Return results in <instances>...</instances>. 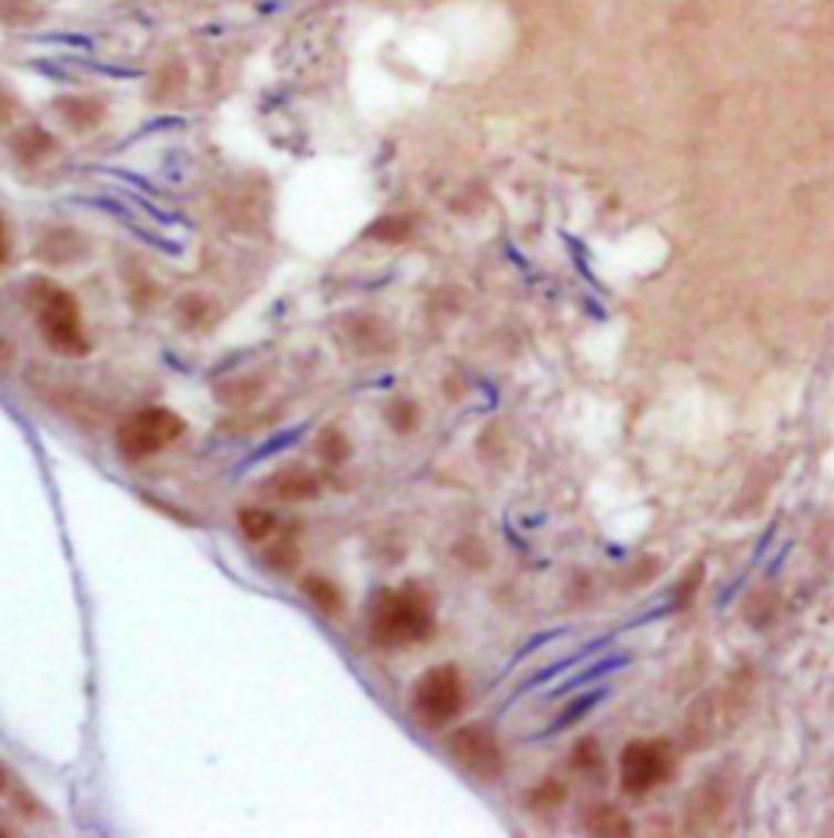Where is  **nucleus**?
<instances>
[{
  "label": "nucleus",
  "mask_w": 834,
  "mask_h": 838,
  "mask_svg": "<svg viewBox=\"0 0 834 838\" xmlns=\"http://www.w3.org/2000/svg\"><path fill=\"white\" fill-rule=\"evenodd\" d=\"M56 112H60V118L72 131H92L95 124H102V118H105L102 99H92V95H65V99L56 102Z\"/></svg>",
  "instance_id": "0eeeda50"
},
{
  "label": "nucleus",
  "mask_w": 834,
  "mask_h": 838,
  "mask_svg": "<svg viewBox=\"0 0 834 838\" xmlns=\"http://www.w3.org/2000/svg\"><path fill=\"white\" fill-rule=\"evenodd\" d=\"M3 783H7V774H3V770H0V789H3Z\"/></svg>",
  "instance_id": "5701e85b"
},
{
  "label": "nucleus",
  "mask_w": 834,
  "mask_h": 838,
  "mask_svg": "<svg viewBox=\"0 0 834 838\" xmlns=\"http://www.w3.org/2000/svg\"><path fill=\"white\" fill-rule=\"evenodd\" d=\"M571 757H574L571 761L574 770H581V774H603V754H600V747H596L594 741H581Z\"/></svg>",
  "instance_id": "dca6fc26"
},
{
  "label": "nucleus",
  "mask_w": 834,
  "mask_h": 838,
  "mask_svg": "<svg viewBox=\"0 0 834 838\" xmlns=\"http://www.w3.org/2000/svg\"><path fill=\"white\" fill-rule=\"evenodd\" d=\"M671 767H675V757L665 741H636L623 751V764H619L623 789L629 796H646L658 783L668 779Z\"/></svg>",
  "instance_id": "423d86ee"
},
{
  "label": "nucleus",
  "mask_w": 834,
  "mask_h": 838,
  "mask_svg": "<svg viewBox=\"0 0 834 838\" xmlns=\"http://www.w3.org/2000/svg\"><path fill=\"white\" fill-rule=\"evenodd\" d=\"M408 223L405 219H382L375 229H372V236L375 239H382V241H405L408 239Z\"/></svg>",
  "instance_id": "a211bd4d"
},
{
  "label": "nucleus",
  "mask_w": 834,
  "mask_h": 838,
  "mask_svg": "<svg viewBox=\"0 0 834 838\" xmlns=\"http://www.w3.org/2000/svg\"><path fill=\"white\" fill-rule=\"evenodd\" d=\"M43 245H56L60 251L50 258L53 265H72L82 251H72V245H82V239H79V232H72V229H56V232H50L46 239H43Z\"/></svg>",
  "instance_id": "2eb2a0df"
},
{
  "label": "nucleus",
  "mask_w": 834,
  "mask_h": 838,
  "mask_svg": "<svg viewBox=\"0 0 834 838\" xmlns=\"http://www.w3.org/2000/svg\"><path fill=\"white\" fill-rule=\"evenodd\" d=\"M368 623H372V637L382 646H408L430 637L434 613L417 588H398V591H382L375 598Z\"/></svg>",
  "instance_id": "f257e3e1"
},
{
  "label": "nucleus",
  "mask_w": 834,
  "mask_h": 838,
  "mask_svg": "<svg viewBox=\"0 0 834 838\" xmlns=\"http://www.w3.org/2000/svg\"><path fill=\"white\" fill-rule=\"evenodd\" d=\"M268 489L278 496V499H288V503H298V499H316L320 496V479L300 467H288L281 470L278 477L268 479Z\"/></svg>",
  "instance_id": "6e6552de"
},
{
  "label": "nucleus",
  "mask_w": 834,
  "mask_h": 838,
  "mask_svg": "<svg viewBox=\"0 0 834 838\" xmlns=\"http://www.w3.org/2000/svg\"><path fill=\"white\" fill-rule=\"evenodd\" d=\"M350 454H353V444H350V437H346L343 431L330 427V431L320 434V457H323L326 464H343Z\"/></svg>",
  "instance_id": "4468645a"
},
{
  "label": "nucleus",
  "mask_w": 834,
  "mask_h": 838,
  "mask_svg": "<svg viewBox=\"0 0 834 838\" xmlns=\"http://www.w3.org/2000/svg\"><path fill=\"white\" fill-rule=\"evenodd\" d=\"M239 529L244 532V539L264 541L278 532V519H274V513H268V509H241Z\"/></svg>",
  "instance_id": "9b49d317"
},
{
  "label": "nucleus",
  "mask_w": 834,
  "mask_h": 838,
  "mask_svg": "<svg viewBox=\"0 0 834 838\" xmlns=\"http://www.w3.org/2000/svg\"><path fill=\"white\" fill-rule=\"evenodd\" d=\"M10 151H13L23 164H37V161H43V157L53 151V137H50V131L30 124V127H20V131L10 137Z\"/></svg>",
  "instance_id": "1a4fd4ad"
},
{
  "label": "nucleus",
  "mask_w": 834,
  "mask_h": 838,
  "mask_svg": "<svg viewBox=\"0 0 834 838\" xmlns=\"http://www.w3.org/2000/svg\"><path fill=\"white\" fill-rule=\"evenodd\" d=\"M415 708L427 724H447L463 708V682L454 665L427 669L415 685Z\"/></svg>",
  "instance_id": "20e7f679"
},
{
  "label": "nucleus",
  "mask_w": 834,
  "mask_h": 838,
  "mask_svg": "<svg viewBox=\"0 0 834 838\" xmlns=\"http://www.w3.org/2000/svg\"><path fill=\"white\" fill-rule=\"evenodd\" d=\"M10 360H13V353H10V346H7V343L0 340V365H7Z\"/></svg>",
  "instance_id": "4be33fe9"
},
{
  "label": "nucleus",
  "mask_w": 834,
  "mask_h": 838,
  "mask_svg": "<svg viewBox=\"0 0 834 838\" xmlns=\"http://www.w3.org/2000/svg\"><path fill=\"white\" fill-rule=\"evenodd\" d=\"M454 761L479 779H499L505 770V757L499 747V737L486 724H463L447 741Z\"/></svg>",
  "instance_id": "39448f33"
},
{
  "label": "nucleus",
  "mask_w": 834,
  "mask_h": 838,
  "mask_svg": "<svg viewBox=\"0 0 834 838\" xmlns=\"http://www.w3.org/2000/svg\"><path fill=\"white\" fill-rule=\"evenodd\" d=\"M587 829L596 832V836H626V832H629V823H626V816H619L613 806H596L594 813L587 816Z\"/></svg>",
  "instance_id": "f8f14e48"
},
{
  "label": "nucleus",
  "mask_w": 834,
  "mask_h": 838,
  "mask_svg": "<svg viewBox=\"0 0 834 838\" xmlns=\"http://www.w3.org/2000/svg\"><path fill=\"white\" fill-rule=\"evenodd\" d=\"M388 421H392L395 431H411L417 424V408L411 402H402V399H398V402L388 408Z\"/></svg>",
  "instance_id": "f3484780"
},
{
  "label": "nucleus",
  "mask_w": 834,
  "mask_h": 838,
  "mask_svg": "<svg viewBox=\"0 0 834 838\" xmlns=\"http://www.w3.org/2000/svg\"><path fill=\"white\" fill-rule=\"evenodd\" d=\"M13 115H17V99L0 85V127H7L13 121Z\"/></svg>",
  "instance_id": "aec40b11"
},
{
  "label": "nucleus",
  "mask_w": 834,
  "mask_h": 838,
  "mask_svg": "<svg viewBox=\"0 0 834 838\" xmlns=\"http://www.w3.org/2000/svg\"><path fill=\"white\" fill-rule=\"evenodd\" d=\"M268 561H271L274 568H294V561H298V551H294V545H291V541H284V545H274V551L268 555Z\"/></svg>",
  "instance_id": "6ab92c4d"
},
{
  "label": "nucleus",
  "mask_w": 834,
  "mask_h": 838,
  "mask_svg": "<svg viewBox=\"0 0 834 838\" xmlns=\"http://www.w3.org/2000/svg\"><path fill=\"white\" fill-rule=\"evenodd\" d=\"M7 258H10V232H7V223L0 219V268L7 265Z\"/></svg>",
  "instance_id": "412c9836"
},
{
  "label": "nucleus",
  "mask_w": 834,
  "mask_h": 838,
  "mask_svg": "<svg viewBox=\"0 0 834 838\" xmlns=\"http://www.w3.org/2000/svg\"><path fill=\"white\" fill-rule=\"evenodd\" d=\"M183 434V418L170 408H144L127 415L118 427V447L124 457L144 461L150 454H160Z\"/></svg>",
  "instance_id": "7ed1b4c3"
},
{
  "label": "nucleus",
  "mask_w": 834,
  "mask_h": 838,
  "mask_svg": "<svg viewBox=\"0 0 834 838\" xmlns=\"http://www.w3.org/2000/svg\"><path fill=\"white\" fill-rule=\"evenodd\" d=\"M303 594L313 600L323 613H340V610H343V594H340V588H336L330 578H323V575H310V578L303 581Z\"/></svg>",
  "instance_id": "9d476101"
},
{
  "label": "nucleus",
  "mask_w": 834,
  "mask_h": 838,
  "mask_svg": "<svg viewBox=\"0 0 834 838\" xmlns=\"http://www.w3.org/2000/svg\"><path fill=\"white\" fill-rule=\"evenodd\" d=\"M0 836H7V832H3V829H0Z\"/></svg>",
  "instance_id": "b1692460"
},
{
  "label": "nucleus",
  "mask_w": 834,
  "mask_h": 838,
  "mask_svg": "<svg viewBox=\"0 0 834 838\" xmlns=\"http://www.w3.org/2000/svg\"><path fill=\"white\" fill-rule=\"evenodd\" d=\"M37 294V317L40 330L60 356H85L88 353V337L82 327V310L69 291L56 288L53 281H33Z\"/></svg>",
  "instance_id": "f03ea898"
},
{
  "label": "nucleus",
  "mask_w": 834,
  "mask_h": 838,
  "mask_svg": "<svg viewBox=\"0 0 834 838\" xmlns=\"http://www.w3.org/2000/svg\"><path fill=\"white\" fill-rule=\"evenodd\" d=\"M43 13L40 0H0V23L7 27H27Z\"/></svg>",
  "instance_id": "ddd939ff"
}]
</instances>
